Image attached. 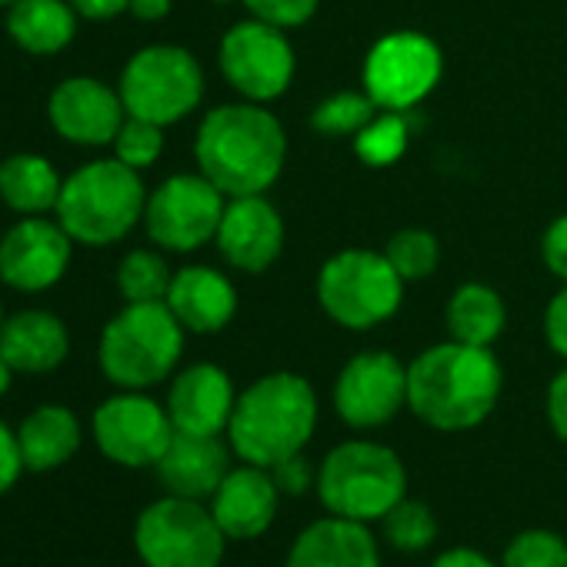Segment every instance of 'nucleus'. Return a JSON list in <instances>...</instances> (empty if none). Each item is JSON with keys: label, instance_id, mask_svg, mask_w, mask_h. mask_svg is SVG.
Wrapping results in <instances>:
<instances>
[{"label": "nucleus", "instance_id": "nucleus-47", "mask_svg": "<svg viewBox=\"0 0 567 567\" xmlns=\"http://www.w3.org/2000/svg\"><path fill=\"white\" fill-rule=\"evenodd\" d=\"M217 4H230V0H217Z\"/></svg>", "mask_w": 567, "mask_h": 567}, {"label": "nucleus", "instance_id": "nucleus-44", "mask_svg": "<svg viewBox=\"0 0 567 567\" xmlns=\"http://www.w3.org/2000/svg\"><path fill=\"white\" fill-rule=\"evenodd\" d=\"M14 374H18V371H14V368L4 361V354H0V398H4V394L11 391V381H14Z\"/></svg>", "mask_w": 567, "mask_h": 567}, {"label": "nucleus", "instance_id": "nucleus-14", "mask_svg": "<svg viewBox=\"0 0 567 567\" xmlns=\"http://www.w3.org/2000/svg\"><path fill=\"white\" fill-rule=\"evenodd\" d=\"M408 408V368L391 351L354 354L334 381V411L354 431H378Z\"/></svg>", "mask_w": 567, "mask_h": 567}, {"label": "nucleus", "instance_id": "nucleus-3", "mask_svg": "<svg viewBox=\"0 0 567 567\" xmlns=\"http://www.w3.org/2000/svg\"><path fill=\"white\" fill-rule=\"evenodd\" d=\"M318 391L308 378L274 371L257 378L237 394L227 444L237 461L274 467L277 461L301 454L318 431Z\"/></svg>", "mask_w": 567, "mask_h": 567}, {"label": "nucleus", "instance_id": "nucleus-34", "mask_svg": "<svg viewBox=\"0 0 567 567\" xmlns=\"http://www.w3.org/2000/svg\"><path fill=\"white\" fill-rule=\"evenodd\" d=\"M114 157L124 161L134 171H147L157 164V157L164 154V127L144 117H131L121 124L117 137H114Z\"/></svg>", "mask_w": 567, "mask_h": 567}, {"label": "nucleus", "instance_id": "nucleus-10", "mask_svg": "<svg viewBox=\"0 0 567 567\" xmlns=\"http://www.w3.org/2000/svg\"><path fill=\"white\" fill-rule=\"evenodd\" d=\"M441 74V48L427 34L391 31L368 51L361 81L381 111H411L437 87Z\"/></svg>", "mask_w": 567, "mask_h": 567}, {"label": "nucleus", "instance_id": "nucleus-27", "mask_svg": "<svg viewBox=\"0 0 567 567\" xmlns=\"http://www.w3.org/2000/svg\"><path fill=\"white\" fill-rule=\"evenodd\" d=\"M447 334L451 341L474 344V348H491L507 324V308L501 295L487 284H464L447 301Z\"/></svg>", "mask_w": 567, "mask_h": 567}, {"label": "nucleus", "instance_id": "nucleus-25", "mask_svg": "<svg viewBox=\"0 0 567 567\" xmlns=\"http://www.w3.org/2000/svg\"><path fill=\"white\" fill-rule=\"evenodd\" d=\"M78 18L68 0H14L8 8V34L21 51L51 58L74 41Z\"/></svg>", "mask_w": 567, "mask_h": 567}, {"label": "nucleus", "instance_id": "nucleus-9", "mask_svg": "<svg viewBox=\"0 0 567 567\" xmlns=\"http://www.w3.org/2000/svg\"><path fill=\"white\" fill-rule=\"evenodd\" d=\"M117 91L131 117L171 127L204 101V71L190 51L151 44L124 64Z\"/></svg>", "mask_w": 567, "mask_h": 567}, {"label": "nucleus", "instance_id": "nucleus-28", "mask_svg": "<svg viewBox=\"0 0 567 567\" xmlns=\"http://www.w3.org/2000/svg\"><path fill=\"white\" fill-rule=\"evenodd\" d=\"M174 270L167 267L164 254L157 250H131L121 264H117V291L127 305H154L164 301L171 291Z\"/></svg>", "mask_w": 567, "mask_h": 567}, {"label": "nucleus", "instance_id": "nucleus-17", "mask_svg": "<svg viewBox=\"0 0 567 567\" xmlns=\"http://www.w3.org/2000/svg\"><path fill=\"white\" fill-rule=\"evenodd\" d=\"M214 240L234 270L264 274L284 250V220L264 194L230 197Z\"/></svg>", "mask_w": 567, "mask_h": 567}, {"label": "nucleus", "instance_id": "nucleus-38", "mask_svg": "<svg viewBox=\"0 0 567 567\" xmlns=\"http://www.w3.org/2000/svg\"><path fill=\"white\" fill-rule=\"evenodd\" d=\"M24 457H21V444H18V431H11L4 421H0V497H4L24 474Z\"/></svg>", "mask_w": 567, "mask_h": 567}, {"label": "nucleus", "instance_id": "nucleus-1", "mask_svg": "<svg viewBox=\"0 0 567 567\" xmlns=\"http://www.w3.org/2000/svg\"><path fill=\"white\" fill-rule=\"evenodd\" d=\"M501 388L504 371L491 348L444 341L408 364V408L441 434L484 424L501 401Z\"/></svg>", "mask_w": 567, "mask_h": 567}, {"label": "nucleus", "instance_id": "nucleus-8", "mask_svg": "<svg viewBox=\"0 0 567 567\" xmlns=\"http://www.w3.org/2000/svg\"><path fill=\"white\" fill-rule=\"evenodd\" d=\"M134 550L144 567H220L227 534L207 501L164 494L137 514Z\"/></svg>", "mask_w": 567, "mask_h": 567}, {"label": "nucleus", "instance_id": "nucleus-21", "mask_svg": "<svg viewBox=\"0 0 567 567\" xmlns=\"http://www.w3.org/2000/svg\"><path fill=\"white\" fill-rule=\"evenodd\" d=\"M230 457L234 451L224 437L174 431V441L167 444L164 457L154 464V474L167 494L210 501V494L220 487V481L234 467Z\"/></svg>", "mask_w": 567, "mask_h": 567}, {"label": "nucleus", "instance_id": "nucleus-6", "mask_svg": "<svg viewBox=\"0 0 567 567\" xmlns=\"http://www.w3.org/2000/svg\"><path fill=\"white\" fill-rule=\"evenodd\" d=\"M184 334L187 331L164 301L124 305L101 334V371L121 391H147L177 371Z\"/></svg>", "mask_w": 567, "mask_h": 567}, {"label": "nucleus", "instance_id": "nucleus-29", "mask_svg": "<svg viewBox=\"0 0 567 567\" xmlns=\"http://www.w3.org/2000/svg\"><path fill=\"white\" fill-rule=\"evenodd\" d=\"M381 534L398 554H424L437 540V517L424 501L404 497L381 517Z\"/></svg>", "mask_w": 567, "mask_h": 567}, {"label": "nucleus", "instance_id": "nucleus-12", "mask_svg": "<svg viewBox=\"0 0 567 567\" xmlns=\"http://www.w3.org/2000/svg\"><path fill=\"white\" fill-rule=\"evenodd\" d=\"M224 81L250 104L277 101L295 81V48L280 28L267 21H240L234 24L217 51Z\"/></svg>", "mask_w": 567, "mask_h": 567}, {"label": "nucleus", "instance_id": "nucleus-42", "mask_svg": "<svg viewBox=\"0 0 567 567\" xmlns=\"http://www.w3.org/2000/svg\"><path fill=\"white\" fill-rule=\"evenodd\" d=\"M68 4L87 21H111L127 11V0H68Z\"/></svg>", "mask_w": 567, "mask_h": 567}, {"label": "nucleus", "instance_id": "nucleus-40", "mask_svg": "<svg viewBox=\"0 0 567 567\" xmlns=\"http://www.w3.org/2000/svg\"><path fill=\"white\" fill-rule=\"evenodd\" d=\"M547 421H550V431L567 444V368L554 374L547 388Z\"/></svg>", "mask_w": 567, "mask_h": 567}, {"label": "nucleus", "instance_id": "nucleus-11", "mask_svg": "<svg viewBox=\"0 0 567 567\" xmlns=\"http://www.w3.org/2000/svg\"><path fill=\"white\" fill-rule=\"evenodd\" d=\"M227 197L197 171L174 174L147 194L144 227L161 250L190 254L217 237Z\"/></svg>", "mask_w": 567, "mask_h": 567}, {"label": "nucleus", "instance_id": "nucleus-20", "mask_svg": "<svg viewBox=\"0 0 567 567\" xmlns=\"http://www.w3.org/2000/svg\"><path fill=\"white\" fill-rule=\"evenodd\" d=\"M284 567H384V557L371 524L324 514L291 540Z\"/></svg>", "mask_w": 567, "mask_h": 567}, {"label": "nucleus", "instance_id": "nucleus-30", "mask_svg": "<svg viewBox=\"0 0 567 567\" xmlns=\"http://www.w3.org/2000/svg\"><path fill=\"white\" fill-rule=\"evenodd\" d=\"M381 107L368 91H338L311 114V127L324 137H358Z\"/></svg>", "mask_w": 567, "mask_h": 567}, {"label": "nucleus", "instance_id": "nucleus-32", "mask_svg": "<svg viewBox=\"0 0 567 567\" xmlns=\"http://www.w3.org/2000/svg\"><path fill=\"white\" fill-rule=\"evenodd\" d=\"M384 257L391 260V267L401 274L404 284L411 280H424L437 270V260H441V244L431 230H421V227H408V230H398L391 240H388V250Z\"/></svg>", "mask_w": 567, "mask_h": 567}, {"label": "nucleus", "instance_id": "nucleus-31", "mask_svg": "<svg viewBox=\"0 0 567 567\" xmlns=\"http://www.w3.org/2000/svg\"><path fill=\"white\" fill-rule=\"evenodd\" d=\"M411 141L408 111H378L374 121L354 137V154L368 167H391Z\"/></svg>", "mask_w": 567, "mask_h": 567}, {"label": "nucleus", "instance_id": "nucleus-36", "mask_svg": "<svg viewBox=\"0 0 567 567\" xmlns=\"http://www.w3.org/2000/svg\"><path fill=\"white\" fill-rule=\"evenodd\" d=\"M267 471H270V477H274V484H277V491L284 497H301V494H308V491L318 487V467L305 457V451L277 461Z\"/></svg>", "mask_w": 567, "mask_h": 567}, {"label": "nucleus", "instance_id": "nucleus-13", "mask_svg": "<svg viewBox=\"0 0 567 567\" xmlns=\"http://www.w3.org/2000/svg\"><path fill=\"white\" fill-rule=\"evenodd\" d=\"M91 434L97 451L111 464L144 471L164 457L167 444L174 441V424L167 408L144 391H121L97 404L91 417Z\"/></svg>", "mask_w": 567, "mask_h": 567}, {"label": "nucleus", "instance_id": "nucleus-19", "mask_svg": "<svg viewBox=\"0 0 567 567\" xmlns=\"http://www.w3.org/2000/svg\"><path fill=\"white\" fill-rule=\"evenodd\" d=\"M237 404L234 381L217 364H190L184 368L167 391V414L174 431L184 434H227L230 414Z\"/></svg>", "mask_w": 567, "mask_h": 567}, {"label": "nucleus", "instance_id": "nucleus-39", "mask_svg": "<svg viewBox=\"0 0 567 567\" xmlns=\"http://www.w3.org/2000/svg\"><path fill=\"white\" fill-rule=\"evenodd\" d=\"M544 338H547L550 351L567 361V284L550 298V305L544 311Z\"/></svg>", "mask_w": 567, "mask_h": 567}, {"label": "nucleus", "instance_id": "nucleus-46", "mask_svg": "<svg viewBox=\"0 0 567 567\" xmlns=\"http://www.w3.org/2000/svg\"><path fill=\"white\" fill-rule=\"evenodd\" d=\"M14 4V0H0V8H11Z\"/></svg>", "mask_w": 567, "mask_h": 567}, {"label": "nucleus", "instance_id": "nucleus-15", "mask_svg": "<svg viewBox=\"0 0 567 567\" xmlns=\"http://www.w3.org/2000/svg\"><path fill=\"white\" fill-rule=\"evenodd\" d=\"M74 237L61 220L24 217L0 237V280L14 291L38 295L48 291L71 267Z\"/></svg>", "mask_w": 567, "mask_h": 567}, {"label": "nucleus", "instance_id": "nucleus-7", "mask_svg": "<svg viewBox=\"0 0 567 567\" xmlns=\"http://www.w3.org/2000/svg\"><path fill=\"white\" fill-rule=\"evenodd\" d=\"M318 301L334 324L348 331H371L398 315L404 280L384 254L351 247L321 267Z\"/></svg>", "mask_w": 567, "mask_h": 567}, {"label": "nucleus", "instance_id": "nucleus-37", "mask_svg": "<svg viewBox=\"0 0 567 567\" xmlns=\"http://www.w3.org/2000/svg\"><path fill=\"white\" fill-rule=\"evenodd\" d=\"M540 257H544L547 270L567 284V214H560L547 224L544 240H540Z\"/></svg>", "mask_w": 567, "mask_h": 567}, {"label": "nucleus", "instance_id": "nucleus-26", "mask_svg": "<svg viewBox=\"0 0 567 567\" xmlns=\"http://www.w3.org/2000/svg\"><path fill=\"white\" fill-rule=\"evenodd\" d=\"M64 177L41 154H11L0 161V200L14 214L41 217L58 207Z\"/></svg>", "mask_w": 567, "mask_h": 567}, {"label": "nucleus", "instance_id": "nucleus-22", "mask_svg": "<svg viewBox=\"0 0 567 567\" xmlns=\"http://www.w3.org/2000/svg\"><path fill=\"white\" fill-rule=\"evenodd\" d=\"M171 315L181 321L190 334H217L224 331L237 315V291L234 284L204 264H190L174 270L171 291L164 298Z\"/></svg>", "mask_w": 567, "mask_h": 567}, {"label": "nucleus", "instance_id": "nucleus-35", "mask_svg": "<svg viewBox=\"0 0 567 567\" xmlns=\"http://www.w3.org/2000/svg\"><path fill=\"white\" fill-rule=\"evenodd\" d=\"M244 4L257 21H267L280 31H288V28L308 24L318 14L321 0H244Z\"/></svg>", "mask_w": 567, "mask_h": 567}, {"label": "nucleus", "instance_id": "nucleus-45", "mask_svg": "<svg viewBox=\"0 0 567 567\" xmlns=\"http://www.w3.org/2000/svg\"><path fill=\"white\" fill-rule=\"evenodd\" d=\"M0 328H4V305H0Z\"/></svg>", "mask_w": 567, "mask_h": 567}, {"label": "nucleus", "instance_id": "nucleus-23", "mask_svg": "<svg viewBox=\"0 0 567 567\" xmlns=\"http://www.w3.org/2000/svg\"><path fill=\"white\" fill-rule=\"evenodd\" d=\"M0 354L18 374H51L71 354V334L51 311H18L0 328Z\"/></svg>", "mask_w": 567, "mask_h": 567}, {"label": "nucleus", "instance_id": "nucleus-2", "mask_svg": "<svg viewBox=\"0 0 567 567\" xmlns=\"http://www.w3.org/2000/svg\"><path fill=\"white\" fill-rule=\"evenodd\" d=\"M197 171L230 200L264 194L288 161V134L264 104H224L207 111L194 137Z\"/></svg>", "mask_w": 567, "mask_h": 567}, {"label": "nucleus", "instance_id": "nucleus-16", "mask_svg": "<svg viewBox=\"0 0 567 567\" xmlns=\"http://www.w3.org/2000/svg\"><path fill=\"white\" fill-rule=\"evenodd\" d=\"M48 117L58 137L78 147H104L114 144L121 124L127 121V107L121 91L107 87L97 78H68L54 87L48 101Z\"/></svg>", "mask_w": 567, "mask_h": 567}, {"label": "nucleus", "instance_id": "nucleus-18", "mask_svg": "<svg viewBox=\"0 0 567 567\" xmlns=\"http://www.w3.org/2000/svg\"><path fill=\"white\" fill-rule=\"evenodd\" d=\"M280 491L267 467L234 464L220 487L210 494L207 507L227 540H257L270 530L280 511Z\"/></svg>", "mask_w": 567, "mask_h": 567}, {"label": "nucleus", "instance_id": "nucleus-5", "mask_svg": "<svg viewBox=\"0 0 567 567\" xmlns=\"http://www.w3.org/2000/svg\"><path fill=\"white\" fill-rule=\"evenodd\" d=\"M321 507L361 524H381V517L408 497V467L388 444L354 437L341 441L318 464Z\"/></svg>", "mask_w": 567, "mask_h": 567}, {"label": "nucleus", "instance_id": "nucleus-4", "mask_svg": "<svg viewBox=\"0 0 567 567\" xmlns=\"http://www.w3.org/2000/svg\"><path fill=\"white\" fill-rule=\"evenodd\" d=\"M144 207L147 187L141 171L117 157H104L78 167L64 181L54 217L74 237V244L107 247L127 237L137 220H144Z\"/></svg>", "mask_w": 567, "mask_h": 567}, {"label": "nucleus", "instance_id": "nucleus-43", "mask_svg": "<svg viewBox=\"0 0 567 567\" xmlns=\"http://www.w3.org/2000/svg\"><path fill=\"white\" fill-rule=\"evenodd\" d=\"M127 11L137 21H164L171 14V0H127Z\"/></svg>", "mask_w": 567, "mask_h": 567}, {"label": "nucleus", "instance_id": "nucleus-33", "mask_svg": "<svg viewBox=\"0 0 567 567\" xmlns=\"http://www.w3.org/2000/svg\"><path fill=\"white\" fill-rule=\"evenodd\" d=\"M501 567H567V540L557 530L527 527L504 544Z\"/></svg>", "mask_w": 567, "mask_h": 567}, {"label": "nucleus", "instance_id": "nucleus-24", "mask_svg": "<svg viewBox=\"0 0 567 567\" xmlns=\"http://www.w3.org/2000/svg\"><path fill=\"white\" fill-rule=\"evenodd\" d=\"M81 441H84L81 421L64 404H41L18 427L21 457L31 474H48L64 467L81 451Z\"/></svg>", "mask_w": 567, "mask_h": 567}, {"label": "nucleus", "instance_id": "nucleus-41", "mask_svg": "<svg viewBox=\"0 0 567 567\" xmlns=\"http://www.w3.org/2000/svg\"><path fill=\"white\" fill-rule=\"evenodd\" d=\"M431 567H501V560H491L484 550L471 547V544H457V547H447L441 550Z\"/></svg>", "mask_w": 567, "mask_h": 567}]
</instances>
